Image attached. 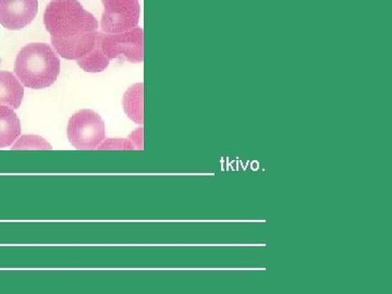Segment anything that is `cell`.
Returning <instances> with one entry per match:
<instances>
[{
    "label": "cell",
    "instance_id": "7",
    "mask_svg": "<svg viewBox=\"0 0 392 294\" xmlns=\"http://www.w3.org/2000/svg\"><path fill=\"white\" fill-rule=\"evenodd\" d=\"M101 32H91L83 36H73L69 38H59L52 36L50 42L55 50L62 58L69 60H79L89 55L95 47Z\"/></svg>",
    "mask_w": 392,
    "mask_h": 294
},
{
    "label": "cell",
    "instance_id": "2",
    "mask_svg": "<svg viewBox=\"0 0 392 294\" xmlns=\"http://www.w3.org/2000/svg\"><path fill=\"white\" fill-rule=\"evenodd\" d=\"M44 23L50 36L69 38L95 32L98 21L77 0H53L46 7Z\"/></svg>",
    "mask_w": 392,
    "mask_h": 294
},
{
    "label": "cell",
    "instance_id": "1",
    "mask_svg": "<svg viewBox=\"0 0 392 294\" xmlns=\"http://www.w3.org/2000/svg\"><path fill=\"white\" fill-rule=\"evenodd\" d=\"M14 73L24 87L46 89L56 82L60 73V60L48 44L31 43L16 56Z\"/></svg>",
    "mask_w": 392,
    "mask_h": 294
},
{
    "label": "cell",
    "instance_id": "9",
    "mask_svg": "<svg viewBox=\"0 0 392 294\" xmlns=\"http://www.w3.org/2000/svg\"><path fill=\"white\" fill-rule=\"evenodd\" d=\"M21 134V124L12 108L0 105V148L10 146Z\"/></svg>",
    "mask_w": 392,
    "mask_h": 294
},
{
    "label": "cell",
    "instance_id": "13",
    "mask_svg": "<svg viewBox=\"0 0 392 294\" xmlns=\"http://www.w3.org/2000/svg\"><path fill=\"white\" fill-rule=\"evenodd\" d=\"M99 150H134V145L126 140H108L98 147Z\"/></svg>",
    "mask_w": 392,
    "mask_h": 294
},
{
    "label": "cell",
    "instance_id": "8",
    "mask_svg": "<svg viewBox=\"0 0 392 294\" xmlns=\"http://www.w3.org/2000/svg\"><path fill=\"white\" fill-rule=\"evenodd\" d=\"M24 96L21 82L9 71H0V105L18 109Z\"/></svg>",
    "mask_w": 392,
    "mask_h": 294
},
{
    "label": "cell",
    "instance_id": "3",
    "mask_svg": "<svg viewBox=\"0 0 392 294\" xmlns=\"http://www.w3.org/2000/svg\"><path fill=\"white\" fill-rule=\"evenodd\" d=\"M67 136L77 150H96L105 140V122L93 110H79L69 120Z\"/></svg>",
    "mask_w": 392,
    "mask_h": 294
},
{
    "label": "cell",
    "instance_id": "4",
    "mask_svg": "<svg viewBox=\"0 0 392 294\" xmlns=\"http://www.w3.org/2000/svg\"><path fill=\"white\" fill-rule=\"evenodd\" d=\"M102 49L109 59L126 58L129 62H142L144 59V33L140 26L126 32L104 34Z\"/></svg>",
    "mask_w": 392,
    "mask_h": 294
},
{
    "label": "cell",
    "instance_id": "11",
    "mask_svg": "<svg viewBox=\"0 0 392 294\" xmlns=\"http://www.w3.org/2000/svg\"><path fill=\"white\" fill-rule=\"evenodd\" d=\"M102 36H103V33L101 32V36H99L95 47H94L93 50L89 55L77 60L80 68L83 69L87 72H102L109 65L110 59L106 56L105 53L102 49Z\"/></svg>",
    "mask_w": 392,
    "mask_h": 294
},
{
    "label": "cell",
    "instance_id": "12",
    "mask_svg": "<svg viewBox=\"0 0 392 294\" xmlns=\"http://www.w3.org/2000/svg\"><path fill=\"white\" fill-rule=\"evenodd\" d=\"M12 150H52V146L40 136H24Z\"/></svg>",
    "mask_w": 392,
    "mask_h": 294
},
{
    "label": "cell",
    "instance_id": "5",
    "mask_svg": "<svg viewBox=\"0 0 392 294\" xmlns=\"http://www.w3.org/2000/svg\"><path fill=\"white\" fill-rule=\"evenodd\" d=\"M101 28L106 34L126 32L138 26L141 6L138 0H102Z\"/></svg>",
    "mask_w": 392,
    "mask_h": 294
},
{
    "label": "cell",
    "instance_id": "10",
    "mask_svg": "<svg viewBox=\"0 0 392 294\" xmlns=\"http://www.w3.org/2000/svg\"><path fill=\"white\" fill-rule=\"evenodd\" d=\"M124 112L136 124H143V83H136L126 89L124 95Z\"/></svg>",
    "mask_w": 392,
    "mask_h": 294
},
{
    "label": "cell",
    "instance_id": "6",
    "mask_svg": "<svg viewBox=\"0 0 392 294\" xmlns=\"http://www.w3.org/2000/svg\"><path fill=\"white\" fill-rule=\"evenodd\" d=\"M38 12V0H0V24L8 30L26 28Z\"/></svg>",
    "mask_w": 392,
    "mask_h": 294
}]
</instances>
